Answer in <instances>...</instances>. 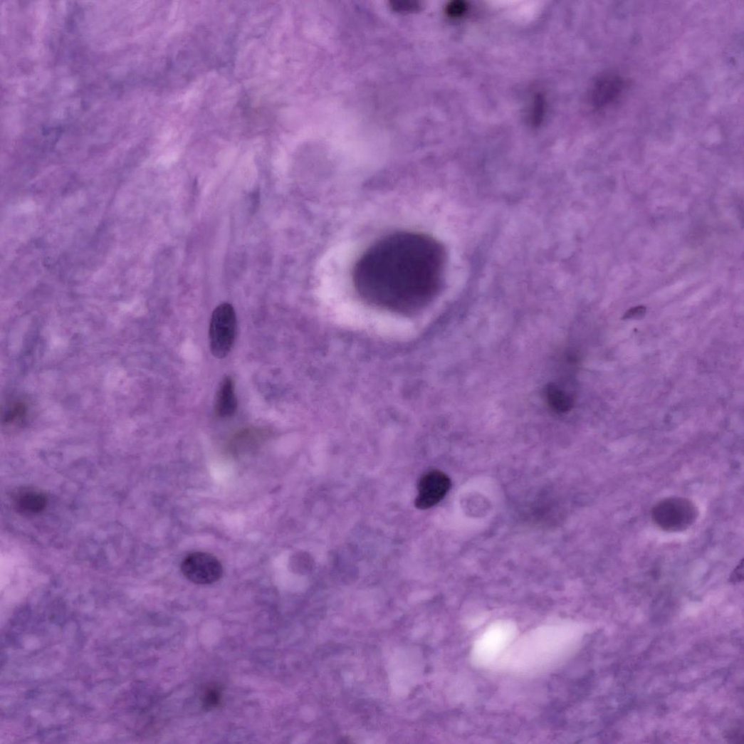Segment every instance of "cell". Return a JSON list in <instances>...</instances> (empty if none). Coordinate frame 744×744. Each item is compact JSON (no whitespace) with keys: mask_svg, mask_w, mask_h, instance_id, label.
<instances>
[{"mask_svg":"<svg viewBox=\"0 0 744 744\" xmlns=\"http://www.w3.org/2000/svg\"><path fill=\"white\" fill-rule=\"evenodd\" d=\"M646 308L644 306L632 308L625 313L624 318H639L644 315L646 313Z\"/></svg>","mask_w":744,"mask_h":744,"instance_id":"obj_12","label":"cell"},{"mask_svg":"<svg viewBox=\"0 0 744 744\" xmlns=\"http://www.w3.org/2000/svg\"><path fill=\"white\" fill-rule=\"evenodd\" d=\"M444 248L421 233L397 232L374 243L353 269L352 281L367 303L409 314L429 305L442 285Z\"/></svg>","mask_w":744,"mask_h":744,"instance_id":"obj_1","label":"cell"},{"mask_svg":"<svg viewBox=\"0 0 744 744\" xmlns=\"http://www.w3.org/2000/svg\"><path fill=\"white\" fill-rule=\"evenodd\" d=\"M46 503V498L41 493L31 491L19 493L15 500L16 508L22 513H38L44 508Z\"/></svg>","mask_w":744,"mask_h":744,"instance_id":"obj_8","label":"cell"},{"mask_svg":"<svg viewBox=\"0 0 744 744\" xmlns=\"http://www.w3.org/2000/svg\"><path fill=\"white\" fill-rule=\"evenodd\" d=\"M234 388V382L231 377L224 378L216 401V412L221 418L230 417L236 412L237 402Z\"/></svg>","mask_w":744,"mask_h":744,"instance_id":"obj_6","label":"cell"},{"mask_svg":"<svg viewBox=\"0 0 744 744\" xmlns=\"http://www.w3.org/2000/svg\"><path fill=\"white\" fill-rule=\"evenodd\" d=\"M698 516L695 504L684 498H669L659 502L653 508L654 523L667 533H681L689 528Z\"/></svg>","mask_w":744,"mask_h":744,"instance_id":"obj_2","label":"cell"},{"mask_svg":"<svg viewBox=\"0 0 744 744\" xmlns=\"http://www.w3.org/2000/svg\"><path fill=\"white\" fill-rule=\"evenodd\" d=\"M622 81L616 77H608L599 81L594 93L597 105H605L614 100L621 92Z\"/></svg>","mask_w":744,"mask_h":744,"instance_id":"obj_7","label":"cell"},{"mask_svg":"<svg viewBox=\"0 0 744 744\" xmlns=\"http://www.w3.org/2000/svg\"><path fill=\"white\" fill-rule=\"evenodd\" d=\"M236 316L233 306L223 303L212 313L209 325V345L212 355L222 360L230 352L235 340Z\"/></svg>","mask_w":744,"mask_h":744,"instance_id":"obj_3","label":"cell"},{"mask_svg":"<svg viewBox=\"0 0 744 744\" xmlns=\"http://www.w3.org/2000/svg\"><path fill=\"white\" fill-rule=\"evenodd\" d=\"M743 580V561L741 560L735 570L732 572L730 582L733 584L740 583Z\"/></svg>","mask_w":744,"mask_h":744,"instance_id":"obj_11","label":"cell"},{"mask_svg":"<svg viewBox=\"0 0 744 744\" xmlns=\"http://www.w3.org/2000/svg\"><path fill=\"white\" fill-rule=\"evenodd\" d=\"M451 486L450 478L442 471L434 470L424 474L418 483L415 506L419 510L434 507L444 500Z\"/></svg>","mask_w":744,"mask_h":744,"instance_id":"obj_5","label":"cell"},{"mask_svg":"<svg viewBox=\"0 0 744 744\" xmlns=\"http://www.w3.org/2000/svg\"><path fill=\"white\" fill-rule=\"evenodd\" d=\"M547 397L552 406L557 410L565 412L572 407L571 399L555 387L548 389Z\"/></svg>","mask_w":744,"mask_h":744,"instance_id":"obj_9","label":"cell"},{"mask_svg":"<svg viewBox=\"0 0 744 744\" xmlns=\"http://www.w3.org/2000/svg\"><path fill=\"white\" fill-rule=\"evenodd\" d=\"M222 698L221 690L216 686L207 687L203 693L201 701L206 711L214 710L218 707Z\"/></svg>","mask_w":744,"mask_h":744,"instance_id":"obj_10","label":"cell"},{"mask_svg":"<svg viewBox=\"0 0 744 744\" xmlns=\"http://www.w3.org/2000/svg\"><path fill=\"white\" fill-rule=\"evenodd\" d=\"M182 572L190 582L197 585L214 584L223 577L220 560L207 552H196L188 555L182 563Z\"/></svg>","mask_w":744,"mask_h":744,"instance_id":"obj_4","label":"cell"}]
</instances>
